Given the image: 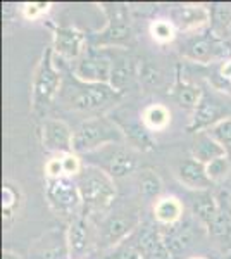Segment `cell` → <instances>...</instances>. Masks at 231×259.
<instances>
[{
	"instance_id": "1",
	"label": "cell",
	"mask_w": 231,
	"mask_h": 259,
	"mask_svg": "<svg viewBox=\"0 0 231 259\" xmlns=\"http://www.w3.org/2000/svg\"><path fill=\"white\" fill-rule=\"evenodd\" d=\"M76 185L85 207L91 211H104L114 202V178L99 166H83L76 175Z\"/></svg>"
},
{
	"instance_id": "2",
	"label": "cell",
	"mask_w": 231,
	"mask_h": 259,
	"mask_svg": "<svg viewBox=\"0 0 231 259\" xmlns=\"http://www.w3.org/2000/svg\"><path fill=\"white\" fill-rule=\"evenodd\" d=\"M124 135L107 118H91L83 121L73 137V152L90 154L111 144H121Z\"/></svg>"
},
{
	"instance_id": "3",
	"label": "cell",
	"mask_w": 231,
	"mask_h": 259,
	"mask_svg": "<svg viewBox=\"0 0 231 259\" xmlns=\"http://www.w3.org/2000/svg\"><path fill=\"white\" fill-rule=\"evenodd\" d=\"M121 94L111 85L102 83H85L76 78L74 83H68L62 89V99L71 109L78 111H97L106 107L107 104L119 99Z\"/></svg>"
},
{
	"instance_id": "4",
	"label": "cell",
	"mask_w": 231,
	"mask_h": 259,
	"mask_svg": "<svg viewBox=\"0 0 231 259\" xmlns=\"http://www.w3.org/2000/svg\"><path fill=\"white\" fill-rule=\"evenodd\" d=\"M181 54L184 59L199 64H211L216 61L231 59V47L226 44L224 38L217 36L212 30L199 33L187 40L181 47Z\"/></svg>"
},
{
	"instance_id": "5",
	"label": "cell",
	"mask_w": 231,
	"mask_h": 259,
	"mask_svg": "<svg viewBox=\"0 0 231 259\" xmlns=\"http://www.w3.org/2000/svg\"><path fill=\"white\" fill-rule=\"evenodd\" d=\"M52 52V49L45 50L38 68H36L35 80H33V106L35 109L49 106L61 90V73L54 68Z\"/></svg>"
},
{
	"instance_id": "6",
	"label": "cell",
	"mask_w": 231,
	"mask_h": 259,
	"mask_svg": "<svg viewBox=\"0 0 231 259\" xmlns=\"http://www.w3.org/2000/svg\"><path fill=\"white\" fill-rule=\"evenodd\" d=\"M45 194H47L50 206L59 214H73L78 211L79 204H83L76 180H71L69 177L49 178Z\"/></svg>"
},
{
	"instance_id": "7",
	"label": "cell",
	"mask_w": 231,
	"mask_h": 259,
	"mask_svg": "<svg viewBox=\"0 0 231 259\" xmlns=\"http://www.w3.org/2000/svg\"><path fill=\"white\" fill-rule=\"evenodd\" d=\"M140 227V216L136 211H126L111 214L100 227V245L104 249H114L126 237H131Z\"/></svg>"
},
{
	"instance_id": "8",
	"label": "cell",
	"mask_w": 231,
	"mask_h": 259,
	"mask_svg": "<svg viewBox=\"0 0 231 259\" xmlns=\"http://www.w3.org/2000/svg\"><path fill=\"white\" fill-rule=\"evenodd\" d=\"M112 74V59L106 54L88 52L81 56L74 68V78L85 83H102L109 85Z\"/></svg>"
},
{
	"instance_id": "9",
	"label": "cell",
	"mask_w": 231,
	"mask_h": 259,
	"mask_svg": "<svg viewBox=\"0 0 231 259\" xmlns=\"http://www.w3.org/2000/svg\"><path fill=\"white\" fill-rule=\"evenodd\" d=\"M226 118H228V116H226V107L222 106L216 97H212V95H209V94H204L199 106L193 111L192 121L188 123L187 130L190 133L207 132L214 124H217L219 121Z\"/></svg>"
},
{
	"instance_id": "10",
	"label": "cell",
	"mask_w": 231,
	"mask_h": 259,
	"mask_svg": "<svg viewBox=\"0 0 231 259\" xmlns=\"http://www.w3.org/2000/svg\"><path fill=\"white\" fill-rule=\"evenodd\" d=\"M73 137L74 132L61 119H45L41 124V144L49 152L59 154H74L73 152Z\"/></svg>"
},
{
	"instance_id": "11",
	"label": "cell",
	"mask_w": 231,
	"mask_h": 259,
	"mask_svg": "<svg viewBox=\"0 0 231 259\" xmlns=\"http://www.w3.org/2000/svg\"><path fill=\"white\" fill-rule=\"evenodd\" d=\"M138 166V159L135 152L126 147H121L119 144H111L106 152V164L104 171L111 178H124L128 175L135 173Z\"/></svg>"
},
{
	"instance_id": "12",
	"label": "cell",
	"mask_w": 231,
	"mask_h": 259,
	"mask_svg": "<svg viewBox=\"0 0 231 259\" xmlns=\"http://www.w3.org/2000/svg\"><path fill=\"white\" fill-rule=\"evenodd\" d=\"M211 21V9L195 4H183L171 11V23L183 31L200 30Z\"/></svg>"
},
{
	"instance_id": "13",
	"label": "cell",
	"mask_w": 231,
	"mask_h": 259,
	"mask_svg": "<svg viewBox=\"0 0 231 259\" xmlns=\"http://www.w3.org/2000/svg\"><path fill=\"white\" fill-rule=\"evenodd\" d=\"M129 38H131V26H129L123 9L114 6L109 11V23L106 30L99 33V36H97V44L119 45L129 41Z\"/></svg>"
},
{
	"instance_id": "14",
	"label": "cell",
	"mask_w": 231,
	"mask_h": 259,
	"mask_svg": "<svg viewBox=\"0 0 231 259\" xmlns=\"http://www.w3.org/2000/svg\"><path fill=\"white\" fill-rule=\"evenodd\" d=\"M54 52L64 59H79L85 52V36L74 28H57L54 35Z\"/></svg>"
},
{
	"instance_id": "15",
	"label": "cell",
	"mask_w": 231,
	"mask_h": 259,
	"mask_svg": "<svg viewBox=\"0 0 231 259\" xmlns=\"http://www.w3.org/2000/svg\"><path fill=\"white\" fill-rule=\"evenodd\" d=\"M176 175H178L179 182L183 185H187L188 189H192L193 192H200V190H209L212 185L211 178L207 175V169H205V164L202 162L192 159L183 161L181 164L176 169Z\"/></svg>"
},
{
	"instance_id": "16",
	"label": "cell",
	"mask_w": 231,
	"mask_h": 259,
	"mask_svg": "<svg viewBox=\"0 0 231 259\" xmlns=\"http://www.w3.org/2000/svg\"><path fill=\"white\" fill-rule=\"evenodd\" d=\"M217 202H219V200H217ZM207 230L222 249H226V250L231 249V200L229 199L219 202L217 214L214 216L211 227Z\"/></svg>"
},
{
	"instance_id": "17",
	"label": "cell",
	"mask_w": 231,
	"mask_h": 259,
	"mask_svg": "<svg viewBox=\"0 0 231 259\" xmlns=\"http://www.w3.org/2000/svg\"><path fill=\"white\" fill-rule=\"evenodd\" d=\"M224 156H228V154L224 152V149H222L207 132L197 133L195 140H193V144H192L193 159L207 166L209 162L219 159V157H224Z\"/></svg>"
},
{
	"instance_id": "18",
	"label": "cell",
	"mask_w": 231,
	"mask_h": 259,
	"mask_svg": "<svg viewBox=\"0 0 231 259\" xmlns=\"http://www.w3.org/2000/svg\"><path fill=\"white\" fill-rule=\"evenodd\" d=\"M190 206L193 214L207 228L211 227L214 216L217 214V209H219V202H217L216 197L209 190L193 192V195L190 197Z\"/></svg>"
},
{
	"instance_id": "19",
	"label": "cell",
	"mask_w": 231,
	"mask_h": 259,
	"mask_svg": "<svg viewBox=\"0 0 231 259\" xmlns=\"http://www.w3.org/2000/svg\"><path fill=\"white\" fill-rule=\"evenodd\" d=\"M90 244V233H88V225L83 218H76L71 221L68 230V245L71 257H79L85 254Z\"/></svg>"
},
{
	"instance_id": "20",
	"label": "cell",
	"mask_w": 231,
	"mask_h": 259,
	"mask_svg": "<svg viewBox=\"0 0 231 259\" xmlns=\"http://www.w3.org/2000/svg\"><path fill=\"white\" fill-rule=\"evenodd\" d=\"M181 214H183V206L178 199L162 197V199L155 200L154 216L161 225L173 227V225H176L179 220H181Z\"/></svg>"
},
{
	"instance_id": "21",
	"label": "cell",
	"mask_w": 231,
	"mask_h": 259,
	"mask_svg": "<svg viewBox=\"0 0 231 259\" xmlns=\"http://www.w3.org/2000/svg\"><path fill=\"white\" fill-rule=\"evenodd\" d=\"M204 92L199 89V87L192 85V83L188 81H181L178 80L173 89V97L176 100V104H178L179 107H183V109L187 111H195V107L199 106L200 99H202Z\"/></svg>"
},
{
	"instance_id": "22",
	"label": "cell",
	"mask_w": 231,
	"mask_h": 259,
	"mask_svg": "<svg viewBox=\"0 0 231 259\" xmlns=\"http://www.w3.org/2000/svg\"><path fill=\"white\" fill-rule=\"evenodd\" d=\"M171 228L173 230H171L169 233H166V235L162 233V239H164V244H166L167 250H169V252L173 254V257L176 259L179 254H183L184 250L192 245L193 235H192L190 227H178L176 228L173 225Z\"/></svg>"
},
{
	"instance_id": "23",
	"label": "cell",
	"mask_w": 231,
	"mask_h": 259,
	"mask_svg": "<svg viewBox=\"0 0 231 259\" xmlns=\"http://www.w3.org/2000/svg\"><path fill=\"white\" fill-rule=\"evenodd\" d=\"M133 62L129 57H121L116 62L112 61V74H111V81L109 85L114 89L117 94H123L126 87L129 85L133 78Z\"/></svg>"
},
{
	"instance_id": "24",
	"label": "cell",
	"mask_w": 231,
	"mask_h": 259,
	"mask_svg": "<svg viewBox=\"0 0 231 259\" xmlns=\"http://www.w3.org/2000/svg\"><path fill=\"white\" fill-rule=\"evenodd\" d=\"M138 190L140 195L145 200H154L161 195L162 192V180L155 173L154 169H144L140 171L138 177Z\"/></svg>"
},
{
	"instance_id": "25",
	"label": "cell",
	"mask_w": 231,
	"mask_h": 259,
	"mask_svg": "<svg viewBox=\"0 0 231 259\" xmlns=\"http://www.w3.org/2000/svg\"><path fill=\"white\" fill-rule=\"evenodd\" d=\"M171 121V112L164 106L154 104V106L147 107L144 112V124L150 132H161L169 124Z\"/></svg>"
},
{
	"instance_id": "26",
	"label": "cell",
	"mask_w": 231,
	"mask_h": 259,
	"mask_svg": "<svg viewBox=\"0 0 231 259\" xmlns=\"http://www.w3.org/2000/svg\"><path fill=\"white\" fill-rule=\"evenodd\" d=\"M211 30L216 33L217 36H224L226 30L231 24V7L224 6V4H216L211 9Z\"/></svg>"
},
{
	"instance_id": "27",
	"label": "cell",
	"mask_w": 231,
	"mask_h": 259,
	"mask_svg": "<svg viewBox=\"0 0 231 259\" xmlns=\"http://www.w3.org/2000/svg\"><path fill=\"white\" fill-rule=\"evenodd\" d=\"M106 259H145L142 249L138 247L135 235L128 237V240L121 242L114 249H111L109 256Z\"/></svg>"
},
{
	"instance_id": "28",
	"label": "cell",
	"mask_w": 231,
	"mask_h": 259,
	"mask_svg": "<svg viewBox=\"0 0 231 259\" xmlns=\"http://www.w3.org/2000/svg\"><path fill=\"white\" fill-rule=\"evenodd\" d=\"M207 133L231 157V118H226V119L219 121L217 124H214L211 130H207Z\"/></svg>"
},
{
	"instance_id": "29",
	"label": "cell",
	"mask_w": 231,
	"mask_h": 259,
	"mask_svg": "<svg viewBox=\"0 0 231 259\" xmlns=\"http://www.w3.org/2000/svg\"><path fill=\"white\" fill-rule=\"evenodd\" d=\"M150 33H152V38L161 41V44H167L174 38V26L171 21L166 19H157L150 24Z\"/></svg>"
},
{
	"instance_id": "30",
	"label": "cell",
	"mask_w": 231,
	"mask_h": 259,
	"mask_svg": "<svg viewBox=\"0 0 231 259\" xmlns=\"http://www.w3.org/2000/svg\"><path fill=\"white\" fill-rule=\"evenodd\" d=\"M205 169H207V175H209V178H211V182H212V183L221 182L222 178L228 177V173H229V169H231L229 156L219 157V159L209 162V164L205 166Z\"/></svg>"
},
{
	"instance_id": "31",
	"label": "cell",
	"mask_w": 231,
	"mask_h": 259,
	"mask_svg": "<svg viewBox=\"0 0 231 259\" xmlns=\"http://www.w3.org/2000/svg\"><path fill=\"white\" fill-rule=\"evenodd\" d=\"M2 199H4V202H2L4 216H6V218H9V216H12V211L16 209V206H18V204L14 202V200H16V190L12 189L11 185H4Z\"/></svg>"
},
{
	"instance_id": "32",
	"label": "cell",
	"mask_w": 231,
	"mask_h": 259,
	"mask_svg": "<svg viewBox=\"0 0 231 259\" xmlns=\"http://www.w3.org/2000/svg\"><path fill=\"white\" fill-rule=\"evenodd\" d=\"M43 11H47V4H26L24 6V16L26 18H36Z\"/></svg>"
},
{
	"instance_id": "33",
	"label": "cell",
	"mask_w": 231,
	"mask_h": 259,
	"mask_svg": "<svg viewBox=\"0 0 231 259\" xmlns=\"http://www.w3.org/2000/svg\"><path fill=\"white\" fill-rule=\"evenodd\" d=\"M221 74L222 78H226L228 81H231V59L222 62V68H221Z\"/></svg>"
},
{
	"instance_id": "34",
	"label": "cell",
	"mask_w": 231,
	"mask_h": 259,
	"mask_svg": "<svg viewBox=\"0 0 231 259\" xmlns=\"http://www.w3.org/2000/svg\"><path fill=\"white\" fill-rule=\"evenodd\" d=\"M222 38H224L226 44H228L229 47H231V24L228 26V30H226V33H224V36H222Z\"/></svg>"
},
{
	"instance_id": "35",
	"label": "cell",
	"mask_w": 231,
	"mask_h": 259,
	"mask_svg": "<svg viewBox=\"0 0 231 259\" xmlns=\"http://www.w3.org/2000/svg\"><path fill=\"white\" fill-rule=\"evenodd\" d=\"M2 259H19V257H18V256H14V254H11V252H4Z\"/></svg>"
},
{
	"instance_id": "36",
	"label": "cell",
	"mask_w": 231,
	"mask_h": 259,
	"mask_svg": "<svg viewBox=\"0 0 231 259\" xmlns=\"http://www.w3.org/2000/svg\"><path fill=\"white\" fill-rule=\"evenodd\" d=\"M192 259H204V257H192Z\"/></svg>"
}]
</instances>
